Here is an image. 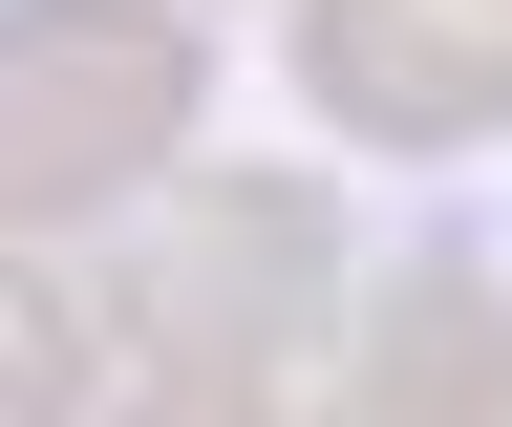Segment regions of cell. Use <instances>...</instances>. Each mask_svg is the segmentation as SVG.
<instances>
[{"label": "cell", "instance_id": "6da1fadb", "mask_svg": "<svg viewBox=\"0 0 512 427\" xmlns=\"http://www.w3.org/2000/svg\"><path fill=\"white\" fill-rule=\"evenodd\" d=\"M342 193L320 171H150L86 257V321L150 363V385H278V363L342 342Z\"/></svg>", "mask_w": 512, "mask_h": 427}, {"label": "cell", "instance_id": "277c9868", "mask_svg": "<svg viewBox=\"0 0 512 427\" xmlns=\"http://www.w3.org/2000/svg\"><path fill=\"white\" fill-rule=\"evenodd\" d=\"M320 427H512V278L470 257V235H427L406 278L342 299V385H320Z\"/></svg>", "mask_w": 512, "mask_h": 427}, {"label": "cell", "instance_id": "8992f818", "mask_svg": "<svg viewBox=\"0 0 512 427\" xmlns=\"http://www.w3.org/2000/svg\"><path fill=\"white\" fill-rule=\"evenodd\" d=\"M86 427H278V385H150L128 363V406H86Z\"/></svg>", "mask_w": 512, "mask_h": 427}, {"label": "cell", "instance_id": "5b68a950", "mask_svg": "<svg viewBox=\"0 0 512 427\" xmlns=\"http://www.w3.org/2000/svg\"><path fill=\"white\" fill-rule=\"evenodd\" d=\"M0 427H86V299L0 235Z\"/></svg>", "mask_w": 512, "mask_h": 427}, {"label": "cell", "instance_id": "7a4b0ae2", "mask_svg": "<svg viewBox=\"0 0 512 427\" xmlns=\"http://www.w3.org/2000/svg\"><path fill=\"white\" fill-rule=\"evenodd\" d=\"M192 86L171 0H0V235H107L192 150Z\"/></svg>", "mask_w": 512, "mask_h": 427}, {"label": "cell", "instance_id": "3957f363", "mask_svg": "<svg viewBox=\"0 0 512 427\" xmlns=\"http://www.w3.org/2000/svg\"><path fill=\"white\" fill-rule=\"evenodd\" d=\"M299 86L363 150H491L512 129V0H299Z\"/></svg>", "mask_w": 512, "mask_h": 427}]
</instances>
